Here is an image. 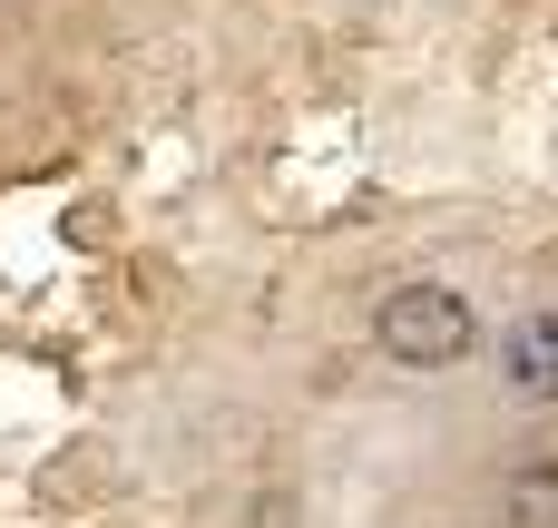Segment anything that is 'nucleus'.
<instances>
[{"mask_svg": "<svg viewBox=\"0 0 558 528\" xmlns=\"http://www.w3.org/2000/svg\"><path fill=\"white\" fill-rule=\"evenodd\" d=\"M373 343H383L402 372H451V363L481 343V314H471V294H451V284H392V294L373 304Z\"/></svg>", "mask_w": 558, "mask_h": 528, "instance_id": "f257e3e1", "label": "nucleus"}, {"mask_svg": "<svg viewBox=\"0 0 558 528\" xmlns=\"http://www.w3.org/2000/svg\"><path fill=\"white\" fill-rule=\"evenodd\" d=\"M500 382H510L520 402H558V304L520 314V323L500 333Z\"/></svg>", "mask_w": 558, "mask_h": 528, "instance_id": "f03ea898", "label": "nucleus"}, {"mask_svg": "<svg viewBox=\"0 0 558 528\" xmlns=\"http://www.w3.org/2000/svg\"><path fill=\"white\" fill-rule=\"evenodd\" d=\"M500 519H510V528H558V461H530V470L510 480Z\"/></svg>", "mask_w": 558, "mask_h": 528, "instance_id": "7ed1b4c3", "label": "nucleus"}]
</instances>
